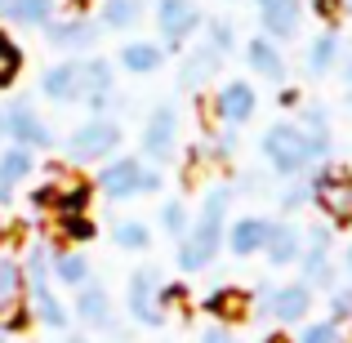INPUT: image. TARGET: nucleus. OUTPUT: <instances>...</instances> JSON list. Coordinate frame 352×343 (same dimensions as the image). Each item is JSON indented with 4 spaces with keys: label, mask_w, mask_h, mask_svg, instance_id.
<instances>
[{
    "label": "nucleus",
    "mask_w": 352,
    "mask_h": 343,
    "mask_svg": "<svg viewBox=\"0 0 352 343\" xmlns=\"http://www.w3.org/2000/svg\"><path fill=\"white\" fill-rule=\"evenodd\" d=\"M232 201H236L232 183H210V188H206L197 223L188 228V236H183L179 250H174V263H179L183 276L206 272V267L219 258V250H223V232H228V223H232Z\"/></svg>",
    "instance_id": "obj_1"
},
{
    "label": "nucleus",
    "mask_w": 352,
    "mask_h": 343,
    "mask_svg": "<svg viewBox=\"0 0 352 343\" xmlns=\"http://www.w3.org/2000/svg\"><path fill=\"white\" fill-rule=\"evenodd\" d=\"M258 152H263V165L272 174H281V179H299V174H308L312 165L321 161L312 138L299 129V120H276V125H267L263 138H258Z\"/></svg>",
    "instance_id": "obj_2"
},
{
    "label": "nucleus",
    "mask_w": 352,
    "mask_h": 343,
    "mask_svg": "<svg viewBox=\"0 0 352 343\" xmlns=\"http://www.w3.org/2000/svg\"><path fill=\"white\" fill-rule=\"evenodd\" d=\"M23 276H27V312L41 321L45 330H67V308L63 299L54 294V272H50V245L36 241L23 258Z\"/></svg>",
    "instance_id": "obj_3"
},
{
    "label": "nucleus",
    "mask_w": 352,
    "mask_h": 343,
    "mask_svg": "<svg viewBox=\"0 0 352 343\" xmlns=\"http://www.w3.org/2000/svg\"><path fill=\"white\" fill-rule=\"evenodd\" d=\"M94 192H103L107 201H134L147 192H161V170L143 165V156H112L98 165Z\"/></svg>",
    "instance_id": "obj_4"
},
{
    "label": "nucleus",
    "mask_w": 352,
    "mask_h": 343,
    "mask_svg": "<svg viewBox=\"0 0 352 343\" xmlns=\"http://www.w3.org/2000/svg\"><path fill=\"white\" fill-rule=\"evenodd\" d=\"M120 143H125V129H120L116 116H89V120H80V125L72 129L67 161H76V165H103V161H112V156L120 152Z\"/></svg>",
    "instance_id": "obj_5"
},
{
    "label": "nucleus",
    "mask_w": 352,
    "mask_h": 343,
    "mask_svg": "<svg viewBox=\"0 0 352 343\" xmlns=\"http://www.w3.org/2000/svg\"><path fill=\"white\" fill-rule=\"evenodd\" d=\"M317 290L303 281H285V285H258L254 290V312L272 326H303L312 312Z\"/></svg>",
    "instance_id": "obj_6"
},
{
    "label": "nucleus",
    "mask_w": 352,
    "mask_h": 343,
    "mask_svg": "<svg viewBox=\"0 0 352 343\" xmlns=\"http://www.w3.org/2000/svg\"><path fill=\"white\" fill-rule=\"evenodd\" d=\"M161 290H165V276H161V267H156V263H143V267H134V272H129L125 308H129V317H134L138 326L161 330L165 321H170V312L161 308Z\"/></svg>",
    "instance_id": "obj_7"
},
{
    "label": "nucleus",
    "mask_w": 352,
    "mask_h": 343,
    "mask_svg": "<svg viewBox=\"0 0 352 343\" xmlns=\"http://www.w3.org/2000/svg\"><path fill=\"white\" fill-rule=\"evenodd\" d=\"M156 32H161V49H183L188 41H197L201 27H206V9L197 0H156L152 9Z\"/></svg>",
    "instance_id": "obj_8"
},
{
    "label": "nucleus",
    "mask_w": 352,
    "mask_h": 343,
    "mask_svg": "<svg viewBox=\"0 0 352 343\" xmlns=\"http://www.w3.org/2000/svg\"><path fill=\"white\" fill-rule=\"evenodd\" d=\"M308 192L330 223H352V174L344 165H321L308 179Z\"/></svg>",
    "instance_id": "obj_9"
},
{
    "label": "nucleus",
    "mask_w": 352,
    "mask_h": 343,
    "mask_svg": "<svg viewBox=\"0 0 352 343\" xmlns=\"http://www.w3.org/2000/svg\"><path fill=\"white\" fill-rule=\"evenodd\" d=\"M174 156H179V112L170 103H161L143 120V165L165 170Z\"/></svg>",
    "instance_id": "obj_10"
},
{
    "label": "nucleus",
    "mask_w": 352,
    "mask_h": 343,
    "mask_svg": "<svg viewBox=\"0 0 352 343\" xmlns=\"http://www.w3.org/2000/svg\"><path fill=\"white\" fill-rule=\"evenodd\" d=\"M5 138L18 147H32V152H50L54 143H58V134L50 129V120L36 112L27 98H18V103L5 107Z\"/></svg>",
    "instance_id": "obj_11"
},
{
    "label": "nucleus",
    "mask_w": 352,
    "mask_h": 343,
    "mask_svg": "<svg viewBox=\"0 0 352 343\" xmlns=\"http://www.w3.org/2000/svg\"><path fill=\"white\" fill-rule=\"evenodd\" d=\"M98 36H103V27L89 14H63L45 27V41L58 54H89V49H98Z\"/></svg>",
    "instance_id": "obj_12"
},
{
    "label": "nucleus",
    "mask_w": 352,
    "mask_h": 343,
    "mask_svg": "<svg viewBox=\"0 0 352 343\" xmlns=\"http://www.w3.org/2000/svg\"><path fill=\"white\" fill-rule=\"evenodd\" d=\"M23 303H27L23 258H14L9 250H0V326L5 330L23 326Z\"/></svg>",
    "instance_id": "obj_13"
},
{
    "label": "nucleus",
    "mask_w": 352,
    "mask_h": 343,
    "mask_svg": "<svg viewBox=\"0 0 352 343\" xmlns=\"http://www.w3.org/2000/svg\"><path fill=\"white\" fill-rule=\"evenodd\" d=\"M116 98V63L80 58V103L94 116H107V103Z\"/></svg>",
    "instance_id": "obj_14"
},
{
    "label": "nucleus",
    "mask_w": 352,
    "mask_h": 343,
    "mask_svg": "<svg viewBox=\"0 0 352 343\" xmlns=\"http://www.w3.org/2000/svg\"><path fill=\"white\" fill-rule=\"evenodd\" d=\"M254 14H258V27H263L267 41H294L303 32V0H254Z\"/></svg>",
    "instance_id": "obj_15"
},
{
    "label": "nucleus",
    "mask_w": 352,
    "mask_h": 343,
    "mask_svg": "<svg viewBox=\"0 0 352 343\" xmlns=\"http://www.w3.org/2000/svg\"><path fill=\"white\" fill-rule=\"evenodd\" d=\"M254 112H258V94H254V85H250V80H223V85H219L214 116H219V125H223V129L250 125Z\"/></svg>",
    "instance_id": "obj_16"
},
{
    "label": "nucleus",
    "mask_w": 352,
    "mask_h": 343,
    "mask_svg": "<svg viewBox=\"0 0 352 343\" xmlns=\"http://www.w3.org/2000/svg\"><path fill=\"white\" fill-rule=\"evenodd\" d=\"M76 317L85 321L89 330H107L112 339H125V330H120V321H116V308H112V294H107L98 281H85V285H80V294H76Z\"/></svg>",
    "instance_id": "obj_17"
},
{
    "label": "nucleus",
    "mask_w": 352,
    "mask_h": 343,
    "mask_svg": "<svg viewBox=\"0 0 352 343\" xmlns=\"http://www.w3.org/2000/svg\"><path fill=\"white\" fill-rule=\"evenodd\" d=\"M36 206H54V214H85L89 201H94V183L85 179H63V183H45V188H36Z\"/></svg>",
    "instance_id": "obj_18"
},
{
    "label": "nucleus",
    "mask_w": 352,
    "mask_h": 343,
    "mask_svg": "<svg viewBox=\"0 0 352 343\" xmlns=\"http://www.w3.org/2000/svg\"><path fill=\"white\" fill-rule=\"evenodd\" d=\"M245 67L254 71L258 80H272L276 89H281L285 80H290V67H285V54H281V45H276V41H267L263 32H258V36H250V41H245Z\"/></svg>",
    "instance_id": "obj_19"
},
{
    "label": "nucleus",
    "mask_w": 352,
    "mask_h": 343,
    "mask_svg": "<svg viewBox=\"0 0 352 343\" xmlns=\"http://www.w3.org/2000/svg\"><path fill=\"white\" fill-rule=\"evenodd\" d=\"M267 223H272V219H258V214L232 219V223H228V232H223V250H228L232 258H254V254H263Z\"/></svg>",
    "instance_id": "obj_20"
},
{
    "label": "nucleus",
    "mask_w": 352,
    "mask_h": 343,
    "mask_svg": "<svg viewBox=\"0 0 352 343\" xmlns=\"http://www.w3.org/2000/svg\"><path fill=\"white\" fill-rule=\"evenodd\" d=\"M116 67L125 76H156L165 67V49L161 41H125L116 49Z\"/></svg>",
    "instance_id": "obj_21"
},
{
    "label": "nucleus",
    "mask_w": 352,
    "mask_h": 343,
    "mask_svg": "<svg viewBox=\"0 0 352 343\" xmlns=\"http://www.w3.org/2000/svg\"><path fill=\"white\" fill-rule=\"evenodd\" d=\"M41 94L50 103H80V58H63L54 67H45Z\"/></svg>",
    "instance_id": "obj_22"
},
{
    "label": "nucleus",
    "mask_w": 352,
    "mask_h": 343,
    "mask_svg": "<svg viewBox=\"0 0 352 343\" xmlns=\"http://www.w3.org/2000/svg\"><path fill=\"white\" fill-rule=\"evenodd\" d=\"M32 170H36V152H32V147L9 143L5 152H0V206L14 201V192L27 183V174H32Z\"/></svg>",
    "instance_id": "obj_23"
},
{
    "label": "nucleus",
    "mask_w": 352,
    "mask_h": 343,
    "mask_svg": "<svg viewBox=\"0 0 352 343\" xmlns=\"http://www.w3.org/2000/svg\"><path fill=\"white\" fill-rule=\"evenodd\" d=\"M0 18L27 32H45L58 18V0H0Z\"/></svg>",
    "instance_id": "obj_24"
},
{
    "label": "nucleus",
    "mask_w": 352,
    "mask_h": 343,
    "mask_svg": "<svg viewBox=\"0 0 352 343\" xmlns=\"http://www.w3.org/2000/svg\"><path fill=\"white\" fill-rule=\"evenodd\" d=\"M299 254H303V232L294 228V223H267V241H263V258L272 267H290V263H299Z\"/></svg>",
    "instance_id": "obj_25"
},
{
    "label": "nucleus",
    "mask_w": 352,
    "mask_h": 343,
    "mask_svg": "<svg viewBox=\"0 0 352 343\" xmlns=\"http://www.w3.org/2000/svg\"><path fill=\"white\" fill-rule=\"evenodd\" d=\"M219 67H223V58H219V54L201 41L197 49L183 58V67H179V89H183V94H197L201 85H210V80L219 76Z\"/></svg>",
    "instance_id": "obj_26"
},
{
    "label": "nucleus",
    "mask_w": 352,
    "mask_h": 343,
    "mask_svg": "<svg viewBox=\"0 0 352 343\" xmlns=\"http://www.w3.org/2000/svg\"><path fill=\"white\" fill-rule=\"evenodd\" d=\"M299 267H303V276H299L303 285H312V290H335V258H330L326 245H303Z\"/></svg>",
    "instance_id": "obj_27"
},
{
    "label": "nucleus",
    "mask_w": 352,
    "mask_h": 343,
    "mask_svg": "<svg viewBox=\"0 0 352 343\" xmlns=\"http://www.w3.org/2000/svg\"><path fill=\"white\" fill-rule=\"evenodd\" d=\"M339 49H344V41H339V32H321V36H312V45L303 49V67L312 71V76H326V71H335L339 67Z\"/></svg>",
    "instance_id": "obj_28"
},
{
    "label": "nucleus",
    "mask_w": 352,
    "mask_h": 343,
    "mask_svg": "<svg viewBox=\"0 0 352 343\" xmlns=\"http://www.w3.org/2000/svg\"><path fill=\"white\" fill-rule=\"evenodd\" d=\"M50 272H54V281L58 285H85L89 281V258L80 254V250H50Z\"/></svg>",
    "instance_id": "obj_29"
},
{
    "label": "nucleus",
    "mask_w": 352,
    "mask_h": 343,
    "mask_svg": "<svg viewBox=\"0 0 352 343\" xmlns=\"http://www.w3.org/2000/svg\"><path fill=\"white\" fill-rule=\"evenodd\" d=\"M143 18V0H98V27L103 32H129Z\"/></svg>",
    "instance_id": "obj_30"
},
{
    "label": "nucleus",
    "mask_w": 352,
    "mask_h": 343,
    "mask_svg": "<svg viewBox=\"0 0 352 343\" xmlns=\"http://www.w3.org/2000/svg\"><path fill=\"white\" fill-rule=\"evenodd\" d=\"M206 312L219 321V326H232V321L245 317V294L236 285H219V290L206 294Z\"/></svg>",
    "instance_id": "obj_31"
},
{
    "label": "nucleus",
    "mask_w": 352,
    "mask_h": 343,
    "mask_svg": "<svg viewBox=\"0 0 352 343\" xmlns=\"http://www.w3.org/2000/svg\"><path fill=\"white\" fill-rule=\"evenodd\" d=\"M299 116H303V120H299V129H303V134L312 138V147H317V156L326 161V156H330V116H326V107H321V103H308V107H303Z\"/></svg>",
    "instance_id": "obj_32"
},
{
    "label": "nucleus",
    "mask_w": 352,
    "mask_h": 343,
    "mask_svg": "<svg viewBox=\"0 0 352 343\" xmlns=\"http://www.w3.org/2000/svg\"><path fill=\"white\" fill-rule=\"evenodd\" d=\"M112 241H116L120 250L143 254V250L152 245V228H147L143 219H112Z\"/></svg>",
    "instance_id": "obj_33"
},
{
    "label": "nucleus",
    "mask_w": 352,
    "mask_h": 343,
    "mask_svg": "<svg viewBox=\"0 0 352 343\" xmlns=\"http://www.w3.org/2000/svg\"><path fill=\"white\" fill-rule=\"evenodd\" d=\"M18 71H23V45H18L5 27H0V89L14 85Z\"/></svg>",
    "instance_id": "obj_34"
},
{
    "label": "nucleus",
    "mask_w": 352,
    "mask_h": 343,
    "mask_svg": "<svg viewBox=\"0 0 352 343\" xmlns=\"http://www.w3.org/2000/svg\"><path fill=\"white\" fill-rule=\"evenodd\" d=\"M201 32H206V45L219 54V58H228V54L236 49V27L228 23V18H206V27H201Z\"/></svg>",
    "instance_id": "obj_35"
},
{
    "label": "nucleus",
    "mask_w": 352,
    "mask_h": 343,
    "mask_svg": "<svg viewBox=\"0 0 352 343\" xmlns=\"http://www.w3.org/2000/svg\"><path fill=\"white\" fill-rule=\"evenodd\" d=\"M188 228H192L188 206H183V201H165V206H161V232L174 241V245H179V241L188 236Z\"/></svg>",
    "instance_id": "obj_36"
},
{
    "label": "nucleus",
    "mask_w": 352,
    "mask_h": 343,
    "mask_svg": "<svg viewBox=\"0 0 352 343\" xmlns=\"http://www.w3.org/2000/svg\"><path fill=\"white\" fill-rule=\"evenodd\" d=\"M58 236L72 241V245H85V241L98 236V223H94L89 214H63V219H58Z\"/></svg>",
    "instance_id": "obj_37"
},
{
    "label": "nucleus",
    "mask_w": 352,
    "mask_h": 343,
    "mask_svg": "<svg viewBox=\"0 0 352 343\" xmlns=\"http://www.w3.org/2000/svg\"><path fill=\"white\" fill-rule=\"evenodd\" d=\"M294 343H344V330H339V321H303Z\"/></svg>",
    "instance_id": "obj_38"
},
{
    "label": "nucleus",
    "mask_w": 352,
    "mask_h": 343,
    "mask_svg": "<svg viewBox=\"0 0 352 343\" xmlns=\"http://www.w3.org/2000/svg\"><path fill=\"white\" fill-rule=\"evenodd\" d=\"M303 9H312V18H317V23H326L330 32H335L339 18H344V0H312V5H303Z\"/></svg>",
    "instance_id": "obj_39"
},
{
    "label": "nucleus",
    "mask_w": 352,
    "mask_h": 343,
    "mask_svg": "<svg viewBox=\"0 0 352 343\" xmlns=\"http://www.w3.org/2000/svg\"><path fill=\"white\" fill-rule=\"evenodd\" d=\"M330 321H352V285H339V290H330Z\"/></svg>",
    "instance_id": "obj_40"
},
{
    "label": "nucleus",
    "mask_w": 352,
    "mask_h": 343,
    "mask_svg": "<svg viewBox=\"0 0 352 343\" xmlns=\"http://www.w3.org/2000/svg\"><path fill=\"white\" fill-rule=\"evenodd\" d=\"M303 201H312L308 183H294V188H290V192H285V197H281V206H285V210H299Z\"/></svg>",
    "instance_id": "obj_41"
},
{
    "label": "nucleus",
    "mask_w": 352,
    "mask_h": 343,
    "mask_svg": "<svg viewBox=\"0 0 352 343\" xmlns=\"http://www.w3.org/2000/svg\"><path fill=\"white\" fill-rule=\"evenodd\" d=\"M201 343H236V335H232L228 326H219V321H214V326L201 330Z\"/></svg>",
    "instance_id": "obj_42"
},
{
    "label": "nucleus",
    "mask_w": 352,
    "mask_h": 343,
    "mask_svg": "<svg viewBox=\"0 0 352 343\" xmlns=\"http://www.w3.org/2000/svg\"><path fill=\"white\" fill-rule=\"evenodd\" d=\"M339 80H344V85L352 89V41H344V49H339Z\"/></svg>",
    "instance_id": "obj_43"
},
{
    "label": "nucleus",
    "mask_w": 352,
    "mask_h": 343,
    "mask_svg": "<svg viewBox=\"0 0 352 343\" xmlns=\"http://www.w3.org/2000/svg\"><path fill=\"white\" fill-rule=\"evenodd\" d=\"M281 103H285V107H294V103H299V89H290V85H281Z\"/></svg>",
    "instance_id": "obj_44"
},
{
    "label": "nucleus",
    "mask_w": 352,
    "mask_h": 343,
    "mask_svg": "<svg viewBox=\"0 0 352 343\" xmlns=\"http://www.w3.org/2000/svg\"><path fill=\"white\" fill-rule=\"evenodd\" d=\"M339 263H344V272H348V276H352V245H348V250H344V258H339Z\"/></svg>",
    "instance_id": "obj_45"
},
{
    "label": "nucleus",
    "mask_w": 352,
    "mask_h": 343,
    "mask_svg": "<svg viewBox=\"0 0 352 343\" xmlns=\"http://www.w3.org/2000/svg\"><path fill=\"white\" fill-rule=\"evenodd\" d=\"M263 343H294V339H285V335H281V330H276V335H267Z\"/></svg>",
    "instance_id": "obj_46"
},
{
    "label": "nucleus",
    "mask_w": 352,
    "mask_h": 343,
    "mask_svg": "<svg viewBox=\"0 0 352 343\" xmlns=\"http://www.w3.org/2000/svg\"><path fill=\"white\" fill-rule=\"evenodd\" d=\"M63 343H89L85 335H63Z\"/></svg>",
    "instance_id": "obj_47"
},
{
    "label": "nucleus",
    "mask_w": 352,
    "mask_h": 343,
    "mask_svg": "<svg viewBox=\"0 0 352 343\" xmlns=\"http://www.w3.org/2000/svg\"><path fill=\"white\" fill-rule=\"evenodd\" d=\"M0 143H5V112H0Z\"/></svg>",
    "instance_id": "obj_48"
},
{
    "label": "nucleus",
    "mask_w": 352,
    "mask_h": 343,
    "mask_svg": "<svg viewBox=\"0 0 352 343\" xmlns=\"http://www.w3.org/2000/svg\"><path fill=\"white\" fill-rule=\"evenodd\" d=\"M344 14H352V0H344Z\"/></svg>",
    "instance_id": "obj_49"
},
{
    "label": "nucleus",
    "mask_w": 352,
    "mask_h": 343,
    "mask_svg": "<svg viewBox=\"0 0 352 343\" xmlns=\"http://www.w3.org/2000/svg\"><path fill=\"white\" fill-rule=\"evenodd\" d=\"M344 343H352V330H348V339H344Z\"/></svg>",
    "instance_id": "obj_50"
},
{
    "label": "nucleus",
    "mask_w": 352,
    "mask_h": 343,
    "mask_svg": "<svg viewBox=\"0 0 352 343\" xmlns=\"http://www.w3.org/2000/svg\"><path fill=\"white\" fill-rule=\"evenodd\" d=\"M0 343H5V330H0Z\"/></svg>",
    "instance_id": "obj_51"
}]
</instances>
